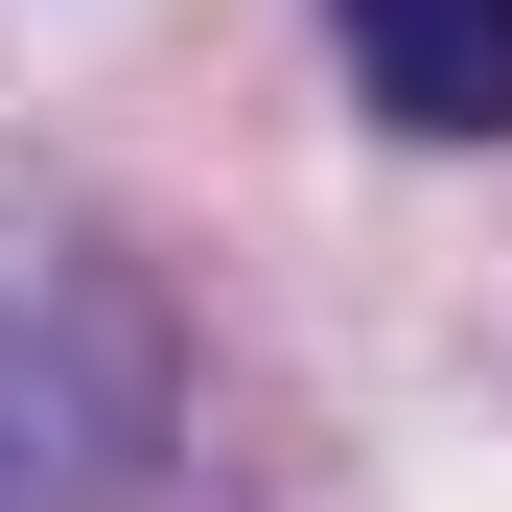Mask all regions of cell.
Wrapping results in <instances>:
<instances>
[{
	"label": "cell",
	"mask_w": 512,
	"mask_h": 512,
	"mask_svg": "<svg viewBox=\"0 0 512 512\" xmlns=\"http://www.w3.org/2000/svg\"><path fill=\"white\" fill-rule=\"evenodd\" d=\"M187 443L163 280L94 233H0V512H140Z\"/></svg>",
	"instance_id": "1"
},
{
	"label": "cell",
	"mask_w": 512,
	"mask_h": 512,
	"mask_svg": "<svg viewBox=\"0 0 512 512\" xmlns=\"http://www.w3.org/2000/svg\"><path fill=\"white\" fill-rule=\"evenodd\" d=\"M396 140H512V0H326Z\"/></svg>",
	"instance_id": "2"
}]
</instances>
